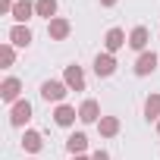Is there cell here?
<instances>
[{"label": "cell", "instance_id": "2", "mask_svg": "<svg viewBox=\"0 0 160 160\" xmlns=\"http://www.w3.org/2000/svg\"><path fill=\"white\" fill-rule=\"evenodd\" d=\"M28 119H32V104L28 101H16L13 104V113H10V122L13 126H25Z\"/></svg>", "mask_w": 160, "mask_h": 160}, {"label": "cell", "instance_id": "9", "mask_svg": "<svg viewBox=\"0 0 160 160\" xmlns=\"http://www.w3.org/2000/svg\"><path fill=\"white\" fill-rule=\"evenodd\" d=\"M10 41H13L16 47H28V44H32V28H28V25H16V28L10 32Z\"/></svg>", "mask_w": 160, "mask_h": 160}, {"label": "cell", "instance_id": "18", "mask_svg": "<svg viewBox=\"0 0 160 160\" xmlns=\"http://www.w3.org/2000/svg\"><path fill=\"white\" fill-rule=\"evenodd\" d=\"M22 148H25V151H32V154H35V151H41V135L28 129V132L22 135Z\"/></svg>", "mask_w": 160, "mask_h": 160}, {"label": "cell", "instance_id": "6", "mask_svg": "<svg viewBox=\"0 0 160 160\" xmlns=\"http://www.w3.org/2000/svg\"><path fill=\"white\" fill-rule=\"evenodd\" d=\"M98 116H101L98 101H85L82 107H78V119H82V122H98Z\"/></svg>", "mask_w": 160, "mask_h": 160}, {"label": "cell", "instance_id": "12", "mask_svg": "<svg viewBox=\"0 0 160 160\" xmlns=\"http://www.w3.org/2000/svg\"><path fill=\"white\" fill-rule=\"evenodd\" d=\"M75 116H78V113H75L72 107H66V104H60V107H57V113H53L57 126H72V122H75Z\"/></svg>", "mask_w": 160, "mask_h": 160}, {"label": "cell", "instance_id": "13", "mask_svg": "<svg viewBox=\"0 0 160 160\" xmlns=\"http://www.w3.org/2000/svg\"><path fill=\"white\" fill-rule=\"evenodd\" d=\"M98 129H101V135H104V138H113V135L119 132V119H116V116H101Z\"/></svg>", "mask_w": 160, "mask_h": 160}, {"label": "cell", "instance_id": "24", "mask_svg": "<svg viewBox=\"0 0 160 160\" xmlns=\"http://www.w3.org/2000/svg\"><path fill=\"white\" fill-rule=\"evenodd\" d=\"M157 135H160V119H157Z\"/></svg>", "mask_w": 160, "mask_h": 160}, {"label": "cell", "instance_id": "3", "mask_svg": "<svg viewBox=\"0 0 160 160\" xmlns=\"http://www.w3.org/2000/svg\"><path fill=\"white\" fill-rule=\"evenodd\" d=\"M63 82H66L72 91H85V72L78 69V66H66V75H63Z\"/></svg>", "mask_w": 160, "mask_h": 160}, {"label": "cell", "instance_id": "14", "mask_svg": "<svg viewBox=\"0 0 160 160\" xmlns=\"http://www.w3.org/2000/svg\"><path fill=\"white\" fill-rule=\"evenodd\" d=\"M66 148H69V154L72 157H78L85 148H88V138L82 135V132H75V135H69V141H66Z\"/></svg>", "mask_w": 160, "mask_h": 160}, {"label": "cell", "instance_id": "16", "mask_svg": "<svg viewBox=\"0 0 160 160\" xmlns=\"http://www.w3.org/2000/svg\"><path fill=\"white\" fill-rule=\"evenodd\" d=\"M144 116L148 119H160V94H151L144 101Z\"/></svg>", "mask_w": 160, "mask_h": 160}, {"label": "cell", "instance_id": "8", "mask_svg": "<svg viewBox=\"0 0 160 160\" xmlns=\"http://www.w3.org/2000/svg\"><path fill=\"white\" fill-rule=\"evenodd\" d=\"M47 35H50L53 41H63V38L69 35V22H66V19H50V22H47Z\"/></svg>", "mask_w": 160, "mask_h": 160}, {"label": "cell", "instance_id": "19", "mask_svg": "<svg viewBox=\"0 0 160 160\" xmlns=\"http://www.w3.org/2000/svg\"><path fill=\"white\" fill-rule=\"evenodd\" d=\"M0 57H3V66H13V60H16L13 44H3V47H0Z\"/></svg>", "mask_w": 160, "mask_h": 160}, {"label": "cell", "instance_id": "11", "mask_svg": "<svg viewBox=\"0 0 160 160\" xmlns=\"http://www.w3.org/2000/svg\"><path fill=\"white\" fill-rule=\"evenodd\" d=\"M19 88H22V85H19V78H7V82L0 85V98L13 104V101H19Z\"/></svg>", "mask_w": 160, "mask_h": 160}, {"label": "cell", "instance_id": "5", "mask_svg": "<svg viewBox=\"0 0 160 160\" xmlns=\"http://www.w3.org/2000/svg\"><path fill=\"white\" fill-rule=\"evenodd\" d=\"M113 69H116L113 53H98V60H94V72H98V75H113Z\"/></svg>", "mask_w": 160, "mask_h": 160}, {"label": "cell", "instance_id": "17", "mask_svg": "<svg viewBox=\"0 0 160 160\" xmlns=\"http://www.w3.org/2000/svg\"><path fill=\"white\" fill-rule=\"evenodd\" d=\"M35 13L44 16V19H53V13H57V0H38V3H35Z\"/></svg>", "mask_w": 160, "mask_h": 160}, {"label": "cell", "instance_id": "23", "mask_svg": "<svg viewBox=\"0 0 160 160\" xmlns=\"http://www.w3.org/2000/svg\"><path fill=\"white\" fill-rule=\"evenodd\" d=\"M72 160H88V157H82V154H78V157H72Z\"/></svg>", "mask_w": 160, "mask_h": 160}, {"label": "cell", "instance_id": "22", "mask_svg": "<svg viewBox=\"0 0 160 160\" xmlns=\"http://www.w3.org/2000/svg\"><path fill=\"white\" fill-rule=\"evenodd\" d=\"M101 3H104V7H113V3H116V0H101Z\"/></svg>", "mask_w": 160, "mask_h": 160}, {"label": "cell", "instance_id": "1", "mask_svg": "<svg viewBox=\"0 0 160 160\" xmlns=\"http://www.w3.org/2000/svg\"><path fill=\"white\" fill-rule=\"evenodd\" d=\"M66 91H69V85H66V82H44V85H41V98H44L47 104H50V101H53V104H60V101L66 98Z\"/></svg>", "mask_w": 160, "mask_h": 160}, {"label": "cell", "instance_id": "20", "mask_svg": "<svg viewBox=\"0 0 160 160\" xmlns=\"http://www.w3.org/2000/svg\"><path fill=\"white\" fill-rule=\"evenodd\" d=\"M13 7H16L13 0H0V10H3V13H13Z\"/></svg>", "mask_w": 160, "mask_h": 160}, {"label": "cell", "instance_id": "15", "mask_svg": "<svg viewBox=\"0 0 160 160\" xmlns=\"http://www.w3.org/2000/svg\"><path fill=\"white\" fill-rule=\"evenodd\" d=\"M129 44H132L135 50H144V47H148V28H144V25L132 28V35H129Z\"/></svg>", "mask_w": 160, "mask_h": 160}, {"label": "cell", "instance_id": "10", "mask_svg": "<svg viewBox=\"0 0 160 160\" xmlns=\"http://www.w3.org/2000/svg\"><path fill=\"white\" fill-rule=\"evenodd\" d=\"M104 44H107V53H116V50L126 44V35H122V28H110V32H107V38H104Z\"/></svg>", "mask_w": 160, "mask_h": 160}, {"label": "cell", "instance_id": "4", "mask_svg": "<svg viewBox=\"0 0 160 160\" xmlns=\"http://www.w3.org/2000/svg\"><path fill=\"white\" fill-rule=\"evenodd\" d=\"M154 69H157V53H154V50H151V53L144 50V53L138 57V63H135V72H138V75H151Z\"/></svg>", "mask_w": 160, "mask_h": 160}, {"label": "cell", "instance_id": "21", "mask_svg": "<svg viewBox=\"0 0 160 160\" xmlns=\"http://www.w3.org/2000/svg\"><path fill=\"white\" fill-rule=\"evenodd\" d=\"M91 160H110V154H107V151H94V154H91Z\"/></svg>", "mask_w": 160, "mask_h": 160}, {"label": "cell", "instance_id": "7", "mask_svg": "<svg viewBox=\"0 0 160 160\" xmlns=\"http://www.w3.org/2000/svg\"><path fill=\"white\" fill-rule=\"evenodd\" d=\"M32 13H35V3H28V0H19V3L13 7V19H16L19 25H25V22L32 19Z\"/></svg>", "mask_w": 160, "mask_h": 160}]
</instances>
